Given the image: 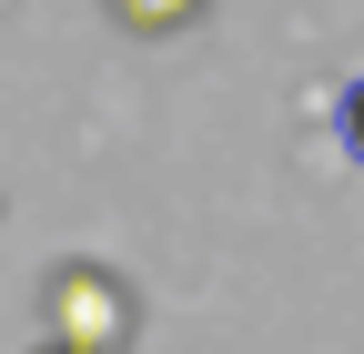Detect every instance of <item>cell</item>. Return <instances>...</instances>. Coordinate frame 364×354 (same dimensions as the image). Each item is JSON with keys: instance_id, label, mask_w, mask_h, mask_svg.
<instances>
[{"instance_id": "obj_1", "label": "cell", "mask_w": 364, "mask_h": 354, "mask_svg": "<svg viewBox=\"0 0 364 354\" xmlns=\"http://www.w3.org/2000/svg\"><path fill=\"white\" fill-rule=\"evenodd\" d=\"M51 344L112 354V344H122V294H112L102 274H51Z\"/></svg>"}, {"instance_id": "obj_2", "label": "cell", "mask_w": 364, "mask_h": 354, "mask_svg": "<svg viewBox=\"0 0 364 354\" xmlns=\"http://www.w3.org/2000/svg\"><path fill=\"white\" fill-rule=\"evenodd\" d=\"M112 11H122L132 31H182V21L203 11V0H112Z\"/></svg>"}, {"instance_id": "obj_3", "label": "cell", "mask_w": 364, "mask_h": 354, "mask_svg": "<svg viewBox=\"0 0 364 354\" xmlns=\"http://www.w3.org/2000/svg\"><path fill=\"white\" fill-rule=\"evenodd\" d=\"M354 152H364V92H354Z\"/></svg>"}, {"instance_id": "obj_4", "label": "cell", "mask_w": 364, "mask_h": 354, "mask_svg": "<svg viewBox=\"0 0 364 354\" xmlns=\"http://www.w3.org/2000/svg\"><path fill=\"white\" fill-rule=\"evenodd\" d=\"M41 354H71V344H41Z\"/></svg>"}]
</instances>
